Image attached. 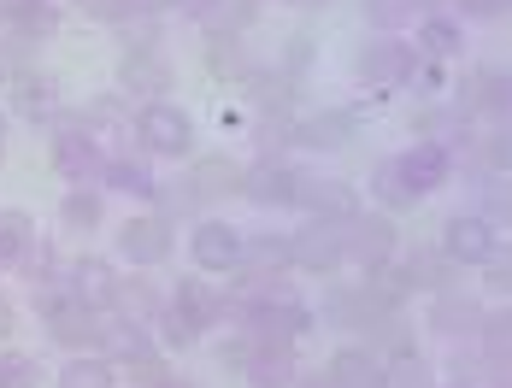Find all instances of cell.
I'll use <instances>...</instances> for the list:
<instances>
[{"instance_id":"obj_1","label":"cell","mask_w":512,"mask_h":388,"mask_svg":"<svg viewBox=\"0 0 512 388\" xmlns=\"http://www.w3.org/2000/svg\"><path fill=\"white\" fill-rule=\"evenodd\" d=\"M130 147L148 159H189L195 153V118L177 100H148L130 112Z\"/></svg>"},{"instance_id":"obj_2","label":"cell","mask_w":512,"mask_h":388,"mask_svg":"<svg viewBox=\"0 0 512 388\" xmlns=\"http://www.w3.org/2000/svg\"><path fill=\"white\" fill-rule=\"evenodd\" d=\"M395 253H401V230H395V218H389V212H377V206H359L354 218L342 224V259H348L354 271L395 265Z\"/></svg>"},{"instance_id":"obj_3","label":"cell","mask_w":512,"mask_h":388,"mask_svg":"<svg viewBox=\"0 0 512 388\" xmlns=\"http://www.w3.org/2000/svg\"><path fill=\"white\" fill-rule=\"evenodd\" d=\"M236 330L254 336V341H301V336L318 330V318H312V306L301 294H271V300H259Z\"/></svg>"},{"instance_id":"obj_4","label":"cell","mask_w":512,"mask_h":388,"mask_svg":"<svg viewBox=\"0 0 512 388\" xmlns=\"http://www.w3.org/2000/svg\"><path fill=\"white\" fill-rule=\"evenodd\" d=\"M53 171L65 177V189H101V171H106V147L71 124H53V147H48Z\"/></svg>"},{"instance_id":"obj_5","label":"cell","mask_w":512,"mask_h":388,"mask_svg":"<svg viewBox=\"0 0 512 388\" xmlns=\"http://www.w3.org/2000/svg\"><path fill=\"white\" fill-rule=\"evenodd\" d=\"M442 253L460 265V271H477V265H489L495 253H501V230H495V218H483V212H454L448 224H442Z\"/></svg>"},{"instance_id":"obj_6","label":"cell","mask_w":512,"mask_h":388,"mask_svg":"<svg viewBox=\"0 0 512 388\" xmlns=\"http://www.w3.org/2000/svg\"><path fill=\"white\" fill-rule=\"evenodd\" d=\"M418 71V48L407 36H371L359 48V83L365 89H407Z\"/></svg>"},{"instance_id":"obj_7","label":"cell","mask_w":512,"mask_h":388,"mask_svg":"<svg viewBox=\"0 0 512 388\" xmlns=\"http://www.w3.org/2000/svg\"><path fill=\"white\" fill-rule=\"evenodd\" d=\"M118 253H124L136 271H154V265H165V259L177 253V224L159 218V212H136V218L118 224Z\"/></svg>"},{"instance_id":"obj_8","label":"cell","mask_w":512,"mask_h":388,"mask_svg":"<svg viewBox=\"0 0 512 388\" xmlns=\"http://www.w3.org/2000/svg\"><path fill=\"white\" fill-rule=\"evenodd\" d=\"M183 247H189V265H195L201 277H230L236 259H242V230L224 224V218H195Z\"/></svg>"},{"instance_id":"obj_9","label":"cell","mask_w":512,"mask_h":388,"mask_svg":"<svg viewBox=\"0 0 512 388\" xmlns=\"http://www.w3.org/2000/svg\"><path fill=\"white\" fill-rule=\"evenodd\" d=\"M6 112H12V118H24V124H42V130H53V124H59V112H65L53 71H42V65L18 71V77L6 83Z\"/></svg>"},{"instance_id":"obj_10","label":"cell","mask_w":512,"mask_h":388,"mask_svg":"<svg viewBox=\"0 0 512 388\" xmlns=\"http://www.w3.org/2000/svg\"><path fill=\"white\" fill-rule=\"evenodd\" d=\"M165 306L195 330V336H212L218 324H224V294H218V283L212 277H201V271H189V277H177L171 289H165Z\"/></svg>"},{"instance_id":"obj_11","label":"cell","mask_w":512,"mask_h":388,"mask_svg":"<svg viewBox=\"0 0 512 388\" xmlns=\"http://www.w3.org/2000/svg\"><path fill=\"white\" fill-rule=\"evenodd\" d=\"M177 89V71H171V59L159 48H130L124 53V65H118V95L124 100H171Z\"/></svg>"},{"instance_id":"obj_12","label":"cell","mask_w":512,"mask_h":388,"mask_svg":"<svg viewBox=\"0 0 512 388\" xmlns=\"http://www.w3.org/2000/svg\"><path fill=\"white\" fill-rule=\"evenodd\" d=\"M59 124L95 136L106 153H124L130 147V106H124V95H95L89 106H77V112H59Z\"/></svg>"},{"instance_id":"obj_13","label":"cell","mask_w":512,"mask_h":388,"mask_svg":"<svg viewBox=\"0 0 512 388\" xmlns=\"http://www.w3.org/2000/svg\"><path fill=\"white\" fill-rule=\"evenodd\" d=\"M289 265L307 271V277H336L348 259H342V224H318L307 218L295 236H289Z\"/></svg>"},{"instance_id":"obj_14","label":"cell","mask_w":512,"mask_h":388,"mask_svg":"<svg viewBox=\"0 0 512 388\" xmlns=\"http://www.w3.org/2000/svg\"><path fill=\"white\" fill-rule=\"evenodd\" d=\"M301 171L307 165H289V159H254L242 171V200L254 206H301Z\"/></svg>"},{"instance_id":"obj_15","label":"cell","mask_w":512,"mask_h":388,"mask_svg":"<svg viewBox=\"0 0 512 388\" xmlns=\"http://www.w3.org/2000/svg\"><path fill=\"white\" fill-rule=\"evenodd\" d=\"M395 171H401V183H407L412 200H424V194H436L448 177H454V147H436V142H412L395 153Z\"/></svg>"},{"instance_id":"obj_16","label":"cell","mask_w":512,"mask_h":388,"mask_svg":"<svg viewBox=\"0 0 512 388\" xmlns=\"http://www.w3.org/2000/svg\"><path fill=\"white\" fill-rule=\"evenodd\" d=\"M118 283H124V271H118L112 259H101V253H77V259L65 265V289L77 294L89 312H106V306L118 300Z\"/></svg>"},{"instance_id":"obj_17","label":"cell","mask_w":512,"mask_h":388,"mask_svg":"<svg viewBox=\"0 0 512 388\" xmlns=\"http://www.w3.org/2000/svg\"><path fill=\"white\" fill-rule=\"evenodd\" d=\"M454 95H460L454 100V112H465L471 124H477V112H495V118H501V112H507V65H501V59H483L477 71H465L460 77Z\"/></svg>"},{"instance_id":"obj_18","label":"cell","mask_w":512,"mask_h":388,"mask_svg":"<svg viewBox=\"0 0 512 388\" xmlns=\"http://www.w3.org/2000/svg\"><path fill=\"white\" fill-rule=\"evenodd\" d=\"M301 212L318 224H348L359 212V194L342 177H324V171H301Z\"/></svg>"},{"instance_id":"obj_19","label":"cell","mask_w":512,"mask_h":388,"mask_svg":"<svg viewBox=\"0 0 512 388\" xmlns=\"http://www.w3.org/2000/svg\"><path fill=\"white\" fill-rule=\"evenodd\" d=\"M395 265H401V277L412 283V294H454L460 289V265L442 247H407V253H395Z\"/></svg>"},{"instance_id":"obj_20","label":"cell","mask_w":512,"mask_h":388,"mask_svg":"<svg viewBox=\"0 0 512 388\" xmlns=\"http://www.w3.org/2000/svg\"><path fill=\"white\" fill-rule=\"evenodd\" d=\"M312 318H318V324H330V330H342V336H359L377 312H371V300H365L359 283H342V277H336V283L324 289V300L312 306Z\"/></svg>"},{"instance_id":"obj_21","label":"cell","mask_w":512,"mask_h":388,"mask_svg":"<svg viewBox=\"0 0 512 388\" xmlns=\"http://www.w3.org/2000/svg\"><path fill=\"white\" fill-rule=\"evenodd\" d=\"M142 347H154V330L130 324L118 306L95 312V347H89V353H101V359H112V365H124V359H136Z\"/></svg>"},{"instance_id":"obj_22","label":"cell","mask_w":512,"mask_h":388,"mask_svg":"<svg viewBox=\"0 0 512 388\" xmlns=\"http://www.w3.org/2000/svg\"><path fill=\"white\" fill-rule=\"evenodd\" d=\"M407 42H412L418 53H424V59L448 65V59H460V53H465V24L454 18V12H424V18L412 24Z\"/></svg>"},{"instance_id":"obj_23","label":"cell","mask_w":512,"mask_h":388,"mask_svg":"<svg viewBox=\"0 0 512 388\" xmlns=\"http://www.w3.org/2000/svg\"><path fill=\"white\" fill-rule=\"evenodd\" d=\"M154 159L148 153H136V147H124V153H106V171H101V194H136V200H148L154 194Z\"/></svg>"},{"instance_id":"obj_24","label":"cell","mask_w":512,"mask_h":388,"mask_svg":"<svg viewBox=\"0 0 512 388\" xmlns=\"http://www.w3.org/2000/svg\"><path fill=\"white\" fill-rule=\"evenodd\" d=\"M248 388H289L301 377V359H295V341H259L254 359L242 365Z\"/></svg>"},{"instance_id":"obj_25","label":"cell","mask_w":512,"mask_h":388,"mask_svg":"<svg viewBox=\"0 0 512 388\" xmlns=\"http://www.w3.org/2000/svg\"><path fill=\"white\" fill-rule=\"evenodd\" d=\"M477 330V300L465 289L454 294H430V318H424V330L418 336H442V341H460Z\"/></svg>"},{"instance_id":"obj_26","label":"cell","mask_w":512,"mask_h":388,"mask_svg":"<svg viewBox=\"0 0 512 388\" xmlns=\"http://www.w3.org/2000/svg\"><path fill=\"white\" fill-rule=\"evenodd\" d=\"M324 377H330V388H383V359L365 341H354V347H336L330 353Z\"/></svg>"},{"instance_id":"obj_27","label":"cell","mask_w":512,"mask_h":388,"mask_svg":"<svg viewBox=\"0 0 512 388\" xmlns=\"http://www.w3.org/2000/svg\"><path fill=\"white\" fill-rule=\"evenodd\" d=\"M130 324H142V330H154V318L165 312V289L154 283V271H124V283H118V300H112Z\"/></svg>"},{"instance_id":"obj_28","label":"cell","mask_w":512,"mask_h":388,"mask_svg":"<svg viewBox=\"0 0 512 388\" xmlns=\"http://www.w3.org/2000/svg\"><path fill=\"white\" fill-rule=\"evenodd\" d=\"M242 277H289V236H242V259H236Z\"/></svg>"},{"instance_id":"obj_29","label":"cell","mask_w":512,"mask_h":388,"mask_svg":"<svg viewBox=\"0 0 512 388\" xmlns=\"http://www.w3.org/2000/svg\"><path fill=\"white\" fill-rule=\"evenodd\" d=\"M359 336H365V347H371L377 359H395V353H412V347H418V324H412L407 306H401V312H377Z\"/></svg>"},{"instance_id":"obj_30","label":"cell","mask_w":512,"mask_h":388,"mask_svg":"<svg viewBox=\"0 0 512 388\" xmlns=\"http://www.w3.org/2000/svg\"><path fill=\"white\" fill-rule=\"evenodd\" d=\"M42 330H48L53 347H65V353H89V347H95V312H89L83 300H71L65 312H53Z\"/></svg>"},{"instance_id":"obj_31","label":"cell","mask_w":512,"mask_h":388,"mask_svg":"<svg viewBox=\"0 0 512 388\" xmlns=\"http://www.w3.org/2000/svg\"><path fill=\"white\" fill-rule=\"evenodd\" d=\"M53 388H124V383H118V365L101 359V353H65Z\"/></svg>"},{"instance_id":"obj_32","label":"cell","mask_w":512,"mask_h":388,"mask_svg":"<svg viewBox=\"0 0 512 388\" xmlns=\"http://www.w3.org/2000/svg\"><path fill=\"white\" fill-rule=\"evenodd\" d=\"M118 383H124V388H171V383H177V365H171V353H165V347H142L136 359H124V365H118Z\"/></svg>"},{"instance_id":"obj_33","label":"cell","mask_w":512,"mask_h":388,"mask_svg":"<svg viewBox=\"0 0 512 388\" xmlns=\"http://www.w3.org/2000/svg\"><path fill=\"white\" fill-rule=\"evenodd\" d=\"M424 12H430V0H365V24H371V36H407Z\"/></svg>"},{"instance_id":"obj_34","label":"cell","mask_w":512,"mask_h":388,"mask_svg":"<svg viewBox=\"0 0 512 388\" xmlns=\"http://www.w3.org/2000/svg\"><path fill=\"white\" fill-rule=\"evenodd\" d=\"M154 212L159 218H171V224H195V212H201V200L206 194L189 183V177H165V183H154Z\"/></svg>"},{"instance_id":"obj_35","label":"cell","mask_w":512,"mask_h":388,"mask_svg":"<svg viewBox=\"0 0 512 388\" xmlns=\"http://www.w3.org/2000/svg\"><path fill=\"white\" fill-rule=\"evenodd\" d=\"M365 194H371V206H377V212H389V218H395V212H407V206H418V200L407 194V183H401V171H395V159H377V165H371Z\"/></svg>"},{"instance_id":"obj_36","label":"cell","mask_w":512,"mask_h":388,"mask_svg":"<svg viewBox=\"0 0 512 388\" xmlns=\"http://www.w3.org/2000/svg\"><path fill=\"white\" fill-rule=\"evenodd\" d=\"M65 265H71V259H65L53 242L36 236V242L24 247V259H18V271H12V277H24L30 289H42V283H65Z\"/></svg>"},{"instance_id":"obj_37","label":"cell","mask_w":512,"mask_h":388,"mask_svg":"<svg viewBox=\"0 0 512 388\" xmlns=\"http://www.w3.org/2000/svg\"><path fill=\"white\" fill-rule=\"evenodd\" d=\"M295 142L301 147H342L354 142V112H318V118H307V124H295Z\"/></svg>"},{"instance_id":"obj_38","label":"cell","mask_w":512,"mask_h":388,"mask_svg":"<svg viewBox=\"0 0 512 388\" xmlns=\"http://www.w3.org/2000/svg\"><path fill=\"white\" fill-rule=\"evenodd\" d=\"M101 218H106V194L101 189H71L65 200H59V224L77 230V236L101 230Z\"/></svg>"},{"instance_id":"obj_39","label":"cell","mask_w":512,"mask_h":388,"mask_svg":"<svg viewBox=\"0 0 512 388\" xmlns=\"http://www.w3.org/2000/svg\"><path fill=\"white\" fill-rule=\"evenodd\" d=\"M206 59H212V71L218 77H230V83H248L254 77V59L242 53V36H224V30H206Z\"/></svg>"},{"instance_id":"obj_40","label":"cell","mask_w":512,"mask_h":388,"mask_svg":"<svg viewBox=\"0 0 512 388\" xmlns=\"http://www.w3.org/2000/svg\"><path fill=\"white\" fill-rule=\"evenodd\" d=\"M189 183H195L206 200H218V194H236V189H242V165H236V159H224V153H206L201 165L189 171Z\"/></svg>"},{"instance_id":"obj_41","label":"cell","mask_w":512,"mask_h":388,"mask_svg":"<svg viewBox=\"0 0 512 388\" xmlns=\"http://www.w3.org/2000/svg\"><path fill=\"white\" fill-rule=\"evenodd\" d=\"M383 388H436V365L424 359V347L383 359Z\"/></svg>"},{"instance_id":"obj_42","label":"cell","mask_w":512,"mask_h":388,"mask_svg":"<svg viewBox=\"0 0 512 388\" xmlns=\"http://www.w3.org/2000/svg\"><path fill=\"white\" fill-rule=\"evenodd\" d=\"M36 242V224H30V212H0V277H12L18 271V259H24V247Z\"/></svg>"},{"instance_id":"obj_43","label":"cell","mask_w":512,"mask_h":388,"mask_svg":"<svg viewBox=\"0 0 512 388\" xmlns=\"http://www.w3.org/2000/svg\"><path fill=\"white\" fill-rule=\"evenodd\" d=\"M12 30L30 36V42H48L53 30H59V6H53V0H24V6H12Z\"/></svg>"},{"instance_id":"obj_44","label":"cell","mask_w":512,"mask_h":388,"mask_svg":"<svg viewBox=\"0 0 512 388\" xmlns=\"http://www.w3.org/2000/svg\"><path fill=\"white\" fill-rule=\"evenodd\" d=\"M0 388H42V365L18 347H0Z\"/></svg>"},{"instance_id":"obj_45","label":"cell","mask_w":512,"mask_h":388,"mask_svg":"<svg viewBox=\"0 0 512 388\" xmlns=\"http://www.w3.org/2000/svg\"><path fill=\"white\" fill-rule=\"evenodd\" d=\"M254 24H259V0H224V6L212 12V24H206V30L242 36V30H254Z\"/></svg>"},{"instance_id":"obj_46","label":"cell","mask_w":512,"mask_h":388,"mask_svg":"<svg viewBox=\"0 0 512 388\" xmlns=\"http://www.w3.org/2000/svg\"><path fill=\"white\" fill-rule=\"evenodd\" d=\"M154 336H159L154 347H165V353H183V347H195V341H201L189 324H183V318H177V312H171V306L154 318Z\"/></svg>"},{"instance_id":"obj_47","label":"cell","mask_w":512,"mask_h":388,"mask_svg":"<svg viewBox=\"0 0 512 388\" xmlns=\"http://www.w3.org/2000/svg\"><path fill=\"white\" fill-rule=\"evenodd\" d=\"M83 18H95V24H124L130 18V0H71Z\"/></svg>"},{"instance_id":"obj_48","label":"cell","mask_w":512,"mask_h":388,"mask_svg":"<svg viewBox=\"0 0 512 388\" xmlns=\"http://www.w3.org/2000/svg\"><path fill=\"white\" fill-rule=\"evenodd\" d=\"M407 89H424V95H442V89H448V71H442L436 59H424V53H418V71H412V83H407Z\"/></svg>"},{"instance_id":"obj_49","label":"cell","mask_w":512,"mask_h":388,"mask_svg":"<svg viewBox=\"0 0 512 388\" xmlns=\"http://www.w3.org/2000/svg\"><path fill=\"white\" fill-rule=\"evenodd\" d=\"M254 347H259L254 336H242V330H236V341H224V347H218V359H224V365H230V371H242V365H248V359H254Z\"/></svg>"},{"instance_id":"obj_50","label":"cell","mask_w":512,"mask_h":388,"mask_svg":"<svg viewBox=\"0 0 512 388\" xmlns=\"http://www.w3.org/2000/svg\"><path fill=\"white\" fill-rule=\"evenodd\" d=\"M218 6H224V0H171V12H183V18H195V24H212Z\"/></svg>"},{"instance_id":"obj_51","label":"cell","mask_w":512,"mask_h":388,"mask_svg":"<svg viewBox=\"0 0 512 388\" xmlns=\"http://www.w3.org/2000/svg\"><path fill=\"white\" fill-rule=\"evenodd\" d=\"M12 324H18V312H12V300H6V294H0V341L12 336Z\"/></svg>"},{"instance_id":"obj_52","label":"cell","mask_w":512,"mask_h":388,"mask_svg":"<svg viewBox=\"0 0 512 388\" xmlns=\"http://www.w3.org/2000/svg\"><path fill=\"white\" fill-rule=\"evenodd\" d=\"M289 388H330V377H324V371H301Z\"/></svg>"},{"instance_id":"obj_53","label":"cell","mask_w":512,"mask_h":388,"mask_svg":"<svg viewBox=\"0 0 512 388\" xmlns=\"http://www.w3.org/2000/svg\"><path fill=\"white\" fill-rule=\"evenodd\" d=\"M436 388H477V383H460V377H448V383H436Z\"/></svg>"},{"instance_id":"obj_54","label":"cell","mask_w":512,"mask_h":388,"mask_svg":"<svg viewBox=\"0 0 512 388\" xmlns=\"http://www.w3.org/2000/svg\"><path fill=\"white\" fill-rule=\"evenodd\" d=\"M0 159H6V118H0Z\"/></svg>"},{"instance_id":"obj_55","label":"cell","mask_w":512,"mask_h":388,"mask_svg":"<svg viewBox=\"0 0 512 388\" xmlns=\"http://www.w3.org/2000/svg\"><path fill=\"white\" fill-rule=\"evenodd\" d=\"M295 6H324V0H295Z\"/></svg>"},{"instance_id":"obj_56","label":"cell","mask_w":512,"mask_h":388,"mask_svg":"<svg viewBox=\"0 0 512 388\" xmlns=\"http://www.w3.org/2000/svg\"><path fill=\"white\" fill-rule=\"evenodd\" d=\"M171 388H195V383H183V377H177V383H171Z\"/></svg>"}]
</instances>
